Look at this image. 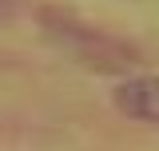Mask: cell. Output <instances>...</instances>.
<instances>
[{
  "label": "cell",
  "instance_id": "2",
  "mask_svg": "<svg viewBox=\"0 0 159 151\" xmlns=\"http://www.w3.org/2000/svg\"><path fill=\"white\" fill-rule=\"evenodd\" d=\"M4 16H8V0H0V20H4Z\"/></svg>",
  "mask_w": 159,
  "mask_h": 151
},
{
  "label": "cell",
  "instance_id": "1",
  "mask_svg": "<svg viewBox=\"0 0 159 151\" xmlns=\"http://www.w3.org/2000/svg\"><path fill=\"white\" fill-rule=\"evenodd\" d=\"M116 108L139 123H159V76H135L116 88Z\"/></svg>",
  "mask_w": 159,
  "mask_h": 151
}]
</instances>
